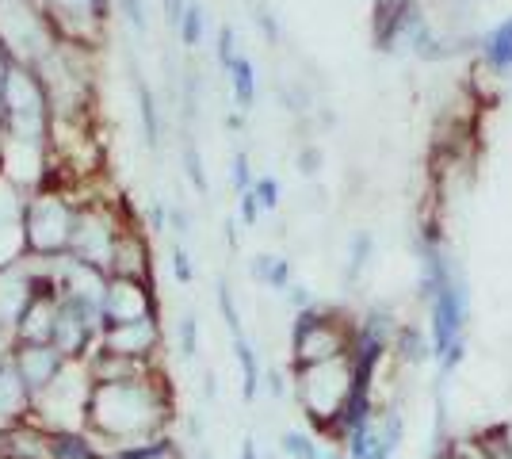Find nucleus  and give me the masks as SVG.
Segmentation results:
<instances>
[{"instance_id": "obj_27", "label": "nucleus", "mask_w": 512, "mask_h": 459, "mask_svg": "<svg viewBox=\"0 0 512 459\" xmlns=\"http://www.w3.org/2000/svg\"><path fill=\"white\" fill-rule=\"evenodd\" d=\"M256 215H260V203H256L253 192H245V196H241V222H245V226H256Z\"/></svg>"}, {"instance_id": "obj_17", "label": "nucleus", "mask_w": 512, "mask_h": 459, "mask_svg": "<svg viewBox=\"0 0 512 459\" xmlns=\"http://www.w3.org/2000/svg\"><path fill=\"white\" fill-rule=\"evenodd\" d=\"M138 96H142V119H146V142H150V146H157V134H161V127H157V104H153V92L142 85V88H138Z\"/></svg>"}, {"instance_id": "obj_29", "label": "nucleus", "mask_w": 512, "mask_h": 459, "mask_svg": "<svg viewBox=\"0 0 512 459\" xmlns=\"http://www.w3.org/2000/svg\"><path fill=\"white\" fill-rule=\"evenodd\" d=\"M299 165H302V173H306V176H314V173H318V165H321V153L318 150H302Z\"/></svg>"}, {"instance_id": "obj_4", "label": "nucleus", "mask_w": 512, "mask_h": 459, "mask_svg": "<svg viewBox=\"0 0 512 459\" xmlns=\"http://www.w3.org/2000/svg\"><path fill=\"white\" fill-rule=\"evenodd\" d=\"M428 337H432V360H448L451 349L467 345V318H470V295H467V276L455 264L448 284L436 291V299L428 303Z\"/></svg>"}, {"instance_id": "obj_23", "label": "nucleus", "mask_w": 512, "mask_h": 459, "mask_svg": "<svg viewBox=\"0 0 512 459\" xmlns=\"http://www.w3.org/2000/svg\"><path fill=\"white\" fill-rule=\"evenodd\" d=\"M195 345H199V326H195V318H184L180 322V349H184V356H195Z\"/></svg>"}, {"instance_id": "obj_15", "label": "nucleus", "mask_w": 512, "mask_h": 459, "mask_svg": "<svg viewBox=\"0 0 512 459\" xmlns=\"http://www.w3.org/2000/svg\"><path fill=\"white\" fill-rule=\"evenodd\" d=\"M367 257H371V234H356V241H352V261H348V272H344L348 284H356V280L363 276Z\"/></svg>"}, {"instance_id": "obj_10", "label": "nucleus", "mask_w": 512, "mask_h": 459, "mask_svg": "<svg viewBox=\"0 0 512 459\" xmlns=\"http://www.w3.org/2000/svg\"><path fill=\"white\" fill-rule=\"evenodd\" d=\"M253 276L260 280V284L276 287V291H287V287H291V264L276 261V257H256Z\"/></svg>"}, {"instance_id": "obj_30", "label": "nucleus", "mask_w": 512, "mask_h": 459, "mask_svg": "<svg viewBox=\"0 0 512 459\" xmlns=\"http://www.w3.org/2000/svg\"><path fill=\"white\" fill-rule=\"evenodd\" d=\"M268 391L276 394V398H283V391H287V387H283V375H279V372L268 375Z\"/></svg>"}, {"instance_id": "obj_8", "label": "nucleus", "mask_w": 512, "mask_h": 459, "mask_svg": "<svg viewBox=\"0 0 512 459\" xmlns=\"http://www.w3.org/2000/svg\"><path fill=\"white\" fill-rule=\"evenodd\" d=\"M27 402V383L16 364H0V417H16Z\"/></svg>"}, {"instance_id": "obj_25", "label": "nucleus", "mask_w": 512, "mask_h": 459, "mask_svg": "<svg viewBox=\"0 0 512 459\" xmlns=\"http://www.w3.org/2000/svg\"><path fill=\"white\" fill-rule=\"evenodd\" d=\"M172 272H176L180 284H192L195 280V272H192V264H188V253H184V249H172Z\"/></svg>"}, {"instance_id": "obj_1", "label": "nucleus", "mask_w": 512, "mask_h": 459, "mask_svg": "<svg viewBox=\"0 0 512 459\" xmlns=\"http://www.w3.org/2000/svg\"><path fill=\"white\" fill-rule=\"evenodd\" d=\"M352 387H356L352 356L310 364V368H295V394H299L302 402V414L310 417V425L321 429V433H337L344 406L352 398Z\"/></svg>"}, {"instance_id": "obj_11", "label": "nucleus", "mask_w": 512, "mask_h": 459, "mask_svg": "<svg viewBox=\"0 0 512 459\" xmlns=\"http://www.w3.org/2000/svg\"><path fill=\"white\" fill-rule=\"evenodd\" d=\"M230 77H234V96L241 108H249L256 100V69L249 58H237L234 66H230Z\"/></svg>"}, {"instance_id": "obj_18", "label": "nucleus", "mask_w": 512, "mask_h": 459, "mask_svg": "<svg viewBox=\"0 0 512 459\" xmlns=\"http://www.w3.org/2000/svg\"><path fill=\"white\" fill-rule=\"evenodd\" d=\"M253 196L256 203H260V211H276L279 207V184L272 180V176H260L253 184Z\"/></svg>"}, {"instance_id": "obj_19", "label": "nucleus", "mask_w": 512, "mask_h": 459, "mask_svg": "<svg viewBox=\"0 0 512 459\" xmlns=\"http://www.w3.org/2000/svg\"><path fill=\"white\" fill-rule=\"evenodd\" d=\"M218 306H222V314H226V326H230V333H234V337H245V333H241V318H237L234 295H230V287H226V284H218Z\"/></svg>"}, {"instance_id": "obj_2", "label": "nucleus", "mask_w": 512, "mask_h": 459, "mask_svg": "<svg viewBox=\"0 0 512 459\" xmlns=\"http://www.w3.org/2000/svg\"><path fill=\"white\" fill-rule=\"evenodd\" d=\"M157 394L146 387V379H130V383H100L96 402H92V421L111 433V437H130L142 433L146 425L157 421Z\"/></svg>"}, {"instance_id": "obj_31", "label": "nucleus", "mask_w": 512, "mask_h": 459, "mask_svg": "<svg viewBox=\"0 0 512 459\" xmlns=\"http://www.w3.org/2000/svg\"><path fill=\"white\" fill-rule=\"evenodd\" d=\"M241 459H260V456H256V440L253 437L241 440Z\"/></svg>"}, {"instance_id": "obj_26", "label": "nucleus", "mask_w": 512, "mask_h": 459, "mask_svg": "<svg viewBox=\"0 0 512 459\" xmlns=\"http://www.w3.org/2000/svg\"><path fill=\"white\" fill-rule=\"evenodd\" d=\"M123 12H127V20L138 31H146V8H142V0H123Z\"/></svg>"}, {"instance_id": "obj_12", "label": "nucleus", "mask_w": 512, "mask_h": 459, "mask_svg": "<svg viewBox=\"0 0 512 459\" xmlns=\"http://www.w3.org/2000/svg\"><path fill=\"white\" fill-rule=\"evenodd\" d=\"M478 448H482V459H512L509 429H501V425L482 429V433H478Z\"/></svg>"}, {"instance_id": "obj_9", "label": "nucleus", "mask_w": 512, "mask_h": 459, "mask_svg": "<svg viewBox=\"0 0 512 459\" xmlns=\"http://www.w3.org/2000/svg\"><path fill=\"white\" fill-rule=\"evenodd\" d=\"M234 352H237V364H241V394H245V402H253L256 391H260V364H256V352L245 337H234Z\"/></svg>"}, {"instance_id": "obj_33", "label": "nucleus", "mask_w": 512, "mask_h": 459, "mask_svg": "<svg viewBox=\"0 0 512 459\" xmlns=\"http://www.w3.org/2000/svg\"><path fill=\"white\" fill-rule=\"evenodd\" d=\"M199 459H211V456H199Z\"/></svg>"}, {"instance_id": "obj_3", "label": "nucleus", "mask_w": 512, "mask_h": 459, "mask_svg": "<svg viewBox=\"0 0 512 459\" xmlns=\"http://www.w3.org/2000/svg\"><path fill=\"white\" fill-rule=\"evenodd\" d=\"M352 337L356 326H348L341 314L333 310H299L295 329H291V352H295V368H310V364H325V360H341L352 352Z\"/></svg>"}, {"instance_id": "obj_24", "label": "nucleus", "mask_w": 512, "mask_h": 459, "mask_svg": "<svg viewBox=\"0 0 512 459\" xmlns=\"http://www.w3.org/2000/svg\"><path fill=\"white\" fill-rule=\"evenodd\" d=\"M218 62L230 69L237 62V54H234V31L230 27H222V35H218Z\"/></svg>"}, {"instance_id": "obj_22", "label": "nucleus", "mask_w": 512, "mask_h": 459, "mask_svg": "<svg viewBox=\"0 0 512 459\" xmlns=\"http://www.w3.org/2000/svg\"><path fill=\"white\" fill-rule=\"evenodd\" d=\"M436 459H482V448H478V440H470V444H448Z\"/></svg>"}, {"instance_id": "obj_21", "label": "nucleus", "mask_w": 512, "mask_h": 459, "mask_svg": "<svg viewBox=\"0 0 512 459\" xmlns=\"http://www.w3.org/2000/svg\"><path fill=\"white\" fill-rule=\"evenodd\" d=\"M184 165H188V176L195 180V188L207 192V173H203V161H199V153H195L192 146L184 150Z\"/></svg>"}, {"instance_id": "obj_5", "label": "nucleus", "mask_w": 512, "mask_h": 459, "mask_svg": "<svg viewBox=\"0 0 512 459\" xmlns=\"http://www.w3.org/2000/svg\"><path fill=\"white\" fill-rule=\"evenodd\" d=\"M16 372L23 375L27 391H46L58 372H62V352L54 345H27V349L16 356Z\"/></svg>"}, {"instance_id": "obj_20", "label": "nucleus", "mask_w": 512, "mask_h": 459, "mask_svg": "<svg viewBox=\"0 0 512 459\" xmlns=\"http://www.w3.org/2000/svg\"><path fill=\"white\" fill-rule=\"evenodd\" d=\"M234 184L241 196L253 192V176H249V157H245V153H237L234 157Z\"/></svg>"}, {"instance_id": "obj_13", "label": "nucleus", "mask_w": 512, "mask_h": 459, "mask_svg": "<svg viewBox=\"0 0 512 459\" xmlns=\"http://www.w3.org/2000/svg\"><path fill=\"white\" fill-rule=\"evenodd\" d=\"M279 452H283L287 459H325V456H321V448L306 437V433H283V440H279Z\"/></svg>"}, {"instance_id": "obj_7", "label": "nucleus", "mask_w": 512, "mask_h": 459, "mask_svg": "<svg viewBox=\"0 0 512 459\" xmlns=\"http://www.w3.org/2000/svg\"><path fill=\"white\" fill-rule=\"evenodd\" d=\"M482 62H486L490 73H501V77L512 73V16L497 23L482 39Z\"/></svg>"}, {"instance_id": "obj_28", "label": "nucleus", "mask_w": 512, "mask_h": 459, "mask_svg": "<svg viewBox=\"0 0 512 459\" xmlns=\"http://www.w3.org/2000/svg\"><path fill=\"white\" fill-rule=\"evenodd\" d=\"M287 299H291V306H299V310H310V306H314L310 291H306L302 284H291V287H287Z\"/></svg>"}, {"instance_id": "obj_16", "label": "nucleus", "mask_w": 512, "mask_h": 459, "mask_svg": "<svg viewBox=\"0 0 512 459\" xmlns=\"http://www.w3.org/2000/svg\"><path fill=\"white\" fill-rule=\"evenodd\" d=\"M180 39H184V46H195L203 39V8L199 4L184 8V16H180Z\"/></svg>"}, {"instance_id": "obj_14", "label": "nucleus", "mask_w": 512, "mask_h": 459, "mask_svg": "<svg viewBox=\"0 0 512 459\" xmlns=\"http://www.w3.org/2000/svg\"><path fill=\"white\" fill-rule=\"evenodd\" d=\"M54 459H100V456H96V448L85 437L62 433V437H54Z\"/></svg>"}, {"instance_id": "obj_32", "label": "nucleus", "mask_w": 512, "mask_h": 459, "mask_svg": "<svg viewBox=\"0 0 512 459\" xmlns=\"http://www.w3.org/2000/svg\"><path fill=\"white\" fill-rule=\"evenodd\" d=\"M325 459H344V456H325Z\"/></svg>"}, {"instance_id": "obj_6", "label": "nucleus", "mask_w": 512, "mask_h": 459, "mask_svg": "<svg viewBox=\"0 0 512 459\" xmlns=\"http://www.w3.org/2000/svg\"><path fill=\"white\" fill-rule=\"evenodd\" d=\"M390 352H394L402 364H409V368H421V364L432 360V337H428L425 329L413 326V322H402V326H398V337H394V349Z\"/></svg>"}]
</instances>
